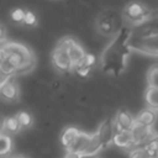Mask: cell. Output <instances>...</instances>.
I'll return each mask as SVG.
<instances>
[{
  "label": "cell",
  "mask_w": 158,
  "mask_h": 158,
  "mask_svg": "<svg viewBox=\"0 0 158 158\" xmlns=\"http://www.w3.org/2000/svg\"><path fill=\"white\" fill-rule=\"evenodd\" d=\"M79 158H96V156H88V154H80Z\"/></svg>",
  "instance_id": "f546056e"
},
{
  "label": "cell",
  "mask_w": 158,
  "mask_h": 158,
  "mask_svg": "<svg viewBox=\"0 0 158 158\" xmlns=\"http://www.w3.org/2000/svg\"><path fill=\"white\" fill-rule=\"evenodd\" d=\"M11 148H12V141H11V138L7 135L2 133L0 136V154L1 156H5L6 153H9L11 151Z\"/></svg>",
  "instance_id": "603a6c76"
},
{
  "label": "cell",
  "mask_w": 158,
  "mask_h": 158,
  "mask_svg": "<svg viewBox=\"0 0 158 158\" xmlns=\"http://www.w3.org/2000/svg\"><path fill=\"white\" fill-rule=\"evenodd\" d=\"M143 148L151 154L152 158H157L158 157V135H156L146 144H143Z\"/></svg>",
  "instance_id": "7402d4cb"
},
{
  "label": "cell",
  "mask_w": 158,
  "mask_h": 158,
  "mask_svg": "<svg viewBox=\"0 0 158 158\" xmlns=\"http://www.w3.org/2000/svg\"><path fill=\"white\" fill-rule=\"evenodd\" d=\"M0 94H1V98L7 102H16L19 100L20 89L16 81V77H9L1 80Z\"/></svg>",
  "instance_id": "52a82bcc"
},
{
  "label": "cell",
  "mask_w": 158,
  "mask_h": 158,
  "mask_svg": "<svg viewBox=\"0 0 158 158\" xmlns=\"http://www.w3.org/2000/svg\"><path fill=\"white\" fill-rule=\"evenodd\" d=\"M122 19L132 27H137L146 21H148L152 17V11L141 1L133 0L127 2L122 11H121Z\"/></svg>",
  "instance_id": "5b68a950"
},
{
  "label": "cell",
  "mask_w": 158,
  "mask_h": 158,
  "mask_svg": "<svg viewBox=\"0 0 158 158\" xmlns=\"http://www.w3.org/2000/svg\"><path fill=\"white\" fill-rule=\"evenodd\" d=\"M96 60H98V58H96V56L94 53H86L84 60L80 64L84 65V67H86V68H89V69H91L96 64Z\"/></svg>",
  "instance_id": "484cf974"
},
{
  "label": "cell",
  "mask_w": 158,
  "mask_h": 158,
  "mask_svg": "<svg viewBox=\"0 0 158 158\" xmlns=\"http://www.w3.org/2000/svg\"><path fill=\"white\" fill-rule=\"evenodd\" d=\"M135 36H152V35H158V16L151 17L148 21H146L144 23L135 27L133 31Z\"/></svg>",
  "instance_id": "8fae6325"
},
{
  "label": "cell",
  "mask_w": 158,
  "mask_h": 158,
  "mask_svg": "<svg viewBox=\"0 0 158 158\" xmlns=\"http://www.w3.org/2000/svg\"><path fill=\"white\" fill-rule=\"evenodd\" d=\"M131 133H132V136L135 138L136 144H138V143L146 144L151 138L154 137L152 127H148L146 125H142V123H139L137 121L135 122V125H133V127L131 130Z\"/></svg>",
  "instance_id": "9c48e42d"
},
{
  "label": "cell",
  "mask_w": 158,
  "mask_h": 158,
  "mask_svg": "<svg viewBox=\"0 0 158 158\" xmlns=\"http://www.w3.org/2000/svg\"><path fill=\"white\" fill-rule=\"evenodd\" d=\"M122 15L115 10H104L101 11L95 21V28L98 33L105 37H115L121 28L123 27L121 23Z\"/></svg>",
  "instance_id": "277c9868"
},
{
  "label": "cell",
  "mask_w": 158,
  "mask_h": 158,
  "mask_svg": "<svg viewBox=\"0 0 158 158\" xmlns=\"http://www.w3.org/2000/svg\"><path fill=\"white\" fill-rule=\"evenodd\" d=\"M74 38L70 36L62 37L51 53V62L53 68L59 73H68L74 69L70 56H69V46Z\"/></svg>",
  "instance_id": "3957f363"
},
{
  "label": "cell",
  "mask_w": 158,
  "mask_h": 158,
  "mask_svg": "<svg viewBox=\"0 0 158 158\" xmlns=\"http://www.w3.org/2000/svg\"><path fill=\"white\" fill-rule=\"evenodd\" d=\"M38 22V19L36 16V14L31 10H26V16H25V20H23V23L22 26L25 27H35Z\"/></svg>",
  "instance_id": "d4e9b609"
},
{
  "label": "cell",
  "mask_w": 158,
  "mask_h": 158,
  "mask_svg": "<svg viewBox=\"0 0 158 158\" xmlns=\"http://www.w3.org/2000/svg\"><path fill=\"white\" fill-rule=\"evenodd\" d=\"M132 33L133 30H131L130 26H123L121 31L105 47L100 56L101 70L105 74L117 78L125 72L127 59L131 54L130 40Z\"/></svg>",
  "instance_id": "6da1fadb"
},
{
  "label": "cell",
  "mask_w": 158,
  "mask_h": 158,
  "mask_svg": "<svg viewBox=\"0 0 158 158\" xmlns=\"http://www.w3.org/2000/svg\"><path fill=\"white\" fill-rule=\"evenodd\" d=\"M79 77H83V78H85V77H88V74L90 73V69L89 68H86V67H84V65H81V64H79V65H77L74 69H73Z\"/></svg>",
  "instance_id": "83f0119b"
},
{
  "label": "cell",
  "mask_w": 158,
  "mask_h": 158,
  "mask_svg": "<svg viewBox=\"0 0 158 158\" xmlns=\"http://www.w3.org/2000/svg\"><path fill=\"white\" fill-rule=\"evenodd\" d=\"M136 122V118H133V116L125 109L118 110V112L116 114L115 117V133L121 132V131H131L133 125Z\"/></svg>",
  "instance_id": "ba28073f"
},
{
  "label": "cell",
  "mask_w": 158,
  "mask_h": 158,
  "mask_svg": "<svg viewBox=\"0 0 158 158\" xmlns=\"http://www.w3.org/2000/svg\"><path fill=\"white\" fill-rule=\"evenodd\" d=\"M156 120H157V112L154 110L149 109V107H146V109L141 110L138 112L137 117H136V121L137 122H139L142 125H146L148 127H152L154 125Z\"/></svg>",
  "instance_id": "2e32d148"
},
{
  "label": "cell",
  "mask_w": 158,
  "mask_h": 158,
  "mask_svg": "<svg viewBox=\"0 0 158 158\" xmlns=\"http://www.w3.org/2000/svg\"><path fill=\"white\" fill-rule=\"evenodd\" d=\"M9 16H10L11 22H14L16 25H22L23 20H25V16H26V10L22 9V7H14L10 11Z\"/></svg>",
  "instance_id": "ffe728a7"
},
{
  "label": "cell",
  "mask_w": 158,
  "mask_h": 158,
  "mask_svg": "<svg viewBox=\"0 0 158 158\" xmlns=\"http://www.w3.org/2000/svg\"><path fill=\"white\" fill-rule=\"evenodd\" d=\"M130 48L148 56H158V35L152 36H135L130 40Z\"/></svg>",
  "instance_id": "8992f818"
},
{
  "label": "cell",
  "mask_w": 158,
  "mask_h": 158,
  "mask_svg": "<svg viewBox=\"0 0 158 158\" xmlns=\"http://www.w3.org/2000/svg\"><path fill=\"white\" fill-rule=\"evenodd\" d=\"M36 65V57L27 46L17 42H6L0 48V72L2 79L22 75Z\"/></svg>",
  "instance_id": "7a4b0ae2"
},
{
  "label": "cell",
  "mask_w": 158,
  "mask_h": 158,
  "mask_svg": "<svg viewBox=\"0 0 158 158\" xmlns=\"http://www.w3.org/2000/svg\"><path fill=\"white\" fill-rule=\"evenodd\" d=\"M98 133H99L100 139L102 142V146L105 148L110 142H112L114 136H115V123H114V120L112 118L104 120L101 122L99 130H98Z\"/></svg>",
  "instance_id": "30bf717a"
},
{
  "label": "cell",
  "mask_w": 158,
  "mask_h": 158,
  "mask_svg": "<svg viewBox=\"0 0 158 158\" xmlns=\"http://www.w3.org/2000/svg\"><path fill=\"white\" fill-rule=\"evenodd\" d=\"M157 158H158V157H157Z\"/></svg>",
  "instance_id": "1f68e13d"
},
{
  "label": "cell",
  "mask_w": 158,
  "mask_h": 158,
  "mask_svg": "<svg viewBox=\"0 0 158 158\" xmlns=\"http://www.w3.org/2000/svg\"><path fill=\"white\" fill-rule=\"evenodd\" d=\"M79 133H80V131L74 126L65 127L60 135V144L68 151L70 148V146L74 143V141L77 139V137L79 136Z\"/></svg>",
  "instance_id": "9a60e30c"
},
{
  "label": "cell",
  "mask_w": 158,
  "mask_h": 158,
  "mask_svg": "<svg viewBox=\"0 0 158 158\" xmlns=\"http://www.w3.org/2000/svg\"><path fill=\"white\" fill-rule=\"evenodd\" d=\"M86 53L88 52H85V49L75 40L72 41V43L69 46V56H70V59H72V63H73V67L74 68L77 65H79L84 60Z\"/></svg>",
  "instance_id": "5bb4252c"
},
{
  "label": "cell",
  "mask_w": 158,
  "mask_h": 158,
  "mask_svg": "<svg viewBox=\"0 0 158 158\" xmlns=\"http://www.w3.org/2000/svg\"><path fill=\"white\" fill-rule=\"evenodd\" d=\"M130 158H152V157H151V154L142 147V148L135 149V151L131 153Z\"/></svg>",
  "instance_id": "4316f807"
},
{
  "label": "cell",
  "mask_w": 158,
  "mask_h": 158,
  "mask_svg": "<svg viewBox=\"0 0 158 158\" xmlns=\"http://www.w3.org/2000/svg\"><path fill=\"white\" fill-rule=\"evenodd\" d=\"M14 158H27V157H25V156H16V157H14Z\"/></svg>",
  "instance_id": "4dcf8cb0"
},
{
  "label": "cell",
  "mask_w": 158,
  "mask_h": 158,
  "mask_svg": "<svg viewBox=\"0 0 158 158\" xmlns=\"http://www.w3.org/2000/svg\"><path fill=\"white\" fill-rule=\"evenodd\" d=\"M2 128L7 133H17L20 131V128H22V127H21V125H20V122L15 115V116H7L4 118Z\"/></svg>",
  "instance_id": "d6986e66"
},
{
  "label": "cell",
  "mask_w": 158,
  "mask_h": 158,
  "mask_svg": "<svg viewBox=\"0 0 158 158\" xmlns=\"http://www.w3.org/2000/svg\"><path fill=\"white\" fill-rule=\"evenodd\" d=\"M0 31H1L0 42H1V44H4V43H6V28H5V25H4V23H1V26H0Z\"/></svg>",
  "instance_id": "f1b7e54d"
},
{
  "label": "cell",
  "mask_w": 158,
  "mask_h": 158,
  "mask_svg": "<svg viewBox=\"0 0 158 158\" xmlns=\"http://www.w3.org/2000/svg\"><path fill=\"white\" fill-rule=\"evenodd\" d=\"M144 100H146L147 107L157 111L158 110V89L148 86L144 93Z\"/></svg>",
  "instance_id": "e0dca14e"
},
{
  "label": "cell",
  "mask_w": 158,
  "mask_h": 158,
  "mask_svg": "<svg viewBox=\"0 0 158 158\" xmlns=\"http://www.w3.org/2000/svg\"><path fill=\"white\" fill-rule=\"evenodd\" d=\"M16 117H17V120H19V122H20L22 128H27V127H30L32 125V116L28 112H26V111L17 112Z\"/></svg>",
  "instance_id": "cb8c5ba5"
},
{
  "label": "cell",
  "mask_w": 158,
  "mask_h": 158,
  "mask_svg": "<svg viewBox=\"0 0 158 158\" xmlns=\"http://www.w3.org/2000/svg\"><path fill=\"white\" fill-rule=\"evenodd\" d=\"M101 148H104V146H102V142H101V139H100L99 133L96 132V133L91 135L90 143H89L88 148L85 149V152H84L83 154H88V156H96V153H98Z\"/></svg>",
  "instance_id": "ac0fdd59"
},
{
  "label": "cell",
  "mask_w": 158,
  "mask_h": 158,
  "mask_svg": "<svg viewBox=\"0 0 158 158\" xmlns=\"http://www.w3.org/2000/svg\"><path fill=\"white\" fill-rule=\"evenodd\" d=\"M90 139H91V135L85 133V132H80L79 136L77 137V139L74 141V143L68 149V152L77 153V154H83L85 152V149L88 148V146L90 143Z\"/></svg>",
  "instance_id": "4fadbf2b"
},
{
  "label": "cell",
  "mask_w": 158,
  "mask_h": 158,
  "mask_svg": "<svg viewBox=\"0 0 158 158\" xmlns=\"http://www.w3.org/2000/svg\"><path fill=\"white\" fill-rule=\"evenodd\" d=\"M147 83H148V86H152V88H157L158 89V64H154V65H152L148 69V73H147Z\"/></svg>",
  "instance_id": "44dd1931"
},
{
  "label": "cell",
  "mask_w": 158,
  "mask_h": 158,
  "mask_svg": "<svg viewBox=\"0 0 158 158\" xmlns=\"http://www.w3.org/2000/svg\"><path fill=\"white\" fill-rule=\"evenodd\" d=\"M112 143L118 148H131L132 146H136V142L131 131H121L115 133Z\"/></svg>",
  "instance_id": "7c38bea8"
}]
</instances>
